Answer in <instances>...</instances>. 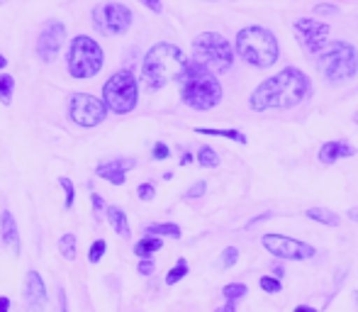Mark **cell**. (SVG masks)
Wrapping results in <instances>:
<instances>
[{"label": "cell", "mask_w": 358, "mask_h": 312, "mask_svg": "<svg viewBox=\"0 0 358 312\" xmlns=\"http://www.w3.org/2000/svg\"><path fill=\"white\" fill-rule=\"evenodd\" d=\"M312 95V80L295 66H287L275 76L261 80L249 98V108L254 113L266 110H290Z\"/></svg>", "instance_id": "cell-1"}, {"label": "cell", "mask_w": 358, "mask_h": 312, "mask_svg": "<svg viewBox=\"0 0 358 312\" xmlns=\"http://www.w3.org/2000/svg\"><path fill=\"white\" fill-rule=\"evenodd\" d=\"M188 57L178 44L159 42L144 54L142 59V83L146 90L156 93V90L166 88L171 80H178L183 73Z\"/></svg>", "instance_id": "cell-2"}, {"label": "cell", "mask_w": 358, "mask_h": 312, "mask_svg": "<svg viewBox=\"0 0 358 312\" xmlns=\"http://www.w3.org/2000/svg\"><path fill=\"white\" fill-rule=\"evenodd\" d=\"M178 83H180V100H183V105H188L190 110H198V113H210L224 98V90H222V83L217 80L215 73L198 66L190 59L185 64L183 73H180Z\"/></svg>", "instance_id": "cell-3"}, {"label": "cell", "mask_w": 358, "mask_h": 312, "mask_svg": "<svg viewBox=\"0 0 358 312\" xmlns=\"http://www.w3.org/2000/svg\"><path fill=\"white\" fill-rule=\"evenodd\" d=\"M234 52L249 66L271 69L280 57V44L273 29L261 27V24H249V27L239 29V34H236Z\"/></svg>", "instance_id": "cell-4"}, {"label": "cell", "mask_w": 358, "mask_h": 312, "mask_svg": "<svg viewBox=\"0 0 358 312\" xmlns=\"http://www.w3.org/2000/svg\"><path fill=\"white\" fill-rule=\"evenodd\" d=\"M317 71H320L327 83H331V85L351 80L358 73L356 47L351 42H344V39L327 42L324 49L317 54Z\"/></svg>", "instance_id": "cell-5"}, {"label": "cell", "mask_w": 358, "mask_h": 312, "mask_svg": "<svg viewBox=\"0 0 358 312\" xmlns=\"http://www.w3.org/2000/svg\"><path fill=\"white\" fill-rule=\"evenodd\" d=\"M105 66V52L98 39L88 34H76L69 42L66 52V69L69 76L76 80H90L95 78Z\"/></svg>", "instance_id": "cell-6"}, {"label": "cell", "mask_w": 358, "mask_h": 312, "mask_svg": "<svg viewBox=\"0 0 358 312\" xmlns=\"http://www.w3.org/2000/svg\"><path fill=\"white\" fill-rule=\"evenodd\" d=\"M198 66L208 69L210 73H227L234 64V47L220 32H203L193 39V59Z\"/></svg>", "instance_id": "cell-7"}, {"label": "cell", "mask_w": 358, "mask_h": 312, "mask_svg": "<svg viewBox=\"0 0 358 312\" xmlns=\"http://www.w3.org/2000/svg\"><path fill=\"white\" fill-rule=\"evenodd\" d=\"M103 105L108 113L129 115L139 105V80L129 69H120L103 85Z\"/></svg>", "instance_id": "cell-8"}, {"label": "cell", "mask_w": 358, "mask_h": 312, "mask_svg": "<svg viewBox=\"0 0 358 312\" xmlns=\"http://www.w3.org/2000/svg\"><path fill=\"white\" fill-rule=\"evenodd\" d=\"M90 22L100 37H120V34L129 32L134 22V13L124 3H100L90 13Z\"/></svg>", "instance_id": "cell-9"}, {"label": "cell", "mask_w": 358, "mask_h": 312, "mask_svg": "<svg viewBox=\"0 0 358 312\" xmlns=\"http://www.w3.org/2000/svg\"><path fill=\"white\" fill-rule=\"evenodd\" d=\"M261 246L268 254H273L275 259H285V261H312L317 256V249L312 244L275 232L261 236Z\"/></svg>", "instance_id": "cell-10"}, {"label": "cell", "mask_w": 358, "mask_h": 312, "mask_svg": "<svg viewBox=\"0 0 358 312\" xmlns=\"http://www.w3.org/2000/svg\"><path fill=\"white\" fill-rule=\"evenodd\" d=\"M69 118L78 127H98L108 118V110H105L103 100L95 98L93 93H73L69 100Z\"/></svg>", "instance_id": "cell-11"}, {"label": "cell", "mask_w": 358, "mask_h": 312, "mask_svg": "<svg viewBox=\"0 0 358 312\" xmlns=\"http://www.w3.org/2000/svg\"><path fill=\"white\" fill-rule=\"evenodd\" d=\"M66 34H69V29L64 20H47V22L42 24V29H39L37 47H34L39 62H44V64L57 62L64 44H66Z\"/></svg>", "instance_id": "cell-12"}, {"label": "cell", "mask_w": 358, "mask_h": 312, "mask_svg": "<svg viewBox=\"0 0 358 312\" xmlns=\"http://www.w3.org/2000/svg\"><path fill=\"white\" fill-rule=\"evenodd\" d=\"M292 32H295L297 42L302 44V49H307L310 54H320L329 39L331 27L329 22H322L315 17H297L292 22Z\"/></svg>", "instance_id": "cell-13"}, {"label": "cell", "mask_w": 358, "mask_h": 312, "mask_svg": "<svg viewBox=\"0 0 358 312\" xmlns=\"http://www.w3.org/2000/svg\"><path fill=\"white\" fill-rule=\"evenodd\" d=\"M132 169H137V159H132V156H115V159L100 161L95 166V176L100 180H108L110 185H124L127 183V173Z\"/></svg>", "instance_id": "cell-14"}, {"label": "cell", "mask_w": 358, "mask_h": 312, "mask_svg": "<svg viewBox=\"0 0 358 312\" xmlns=\"http://www.w3.org/2000/svg\"><path fill=\"white\" fill-rule=\"evenodd\" d=\"M47 283H44L39 271H27L24 276V305L29 312H44L47 310Z\"/></svg>", "instance_id": "cell-15"}, {"label": "cell", "mask_w": 358, "mask_h": 312, "mask_svg": "<svg viewBox=\"0 0 358 312\" xmlns=\"http://www.w3.org/2000/svg\"><path fill=\"white\" fill-rule=\"evenodd\" d=\"M0 244L10 251L13 256H20L22 246H20V229H17V220L10 210L0 213Z\"/></svg>", "instance_id": "cell-16"}, {"label": "cell", "mask_w": 358, "mask_h": 312, "mask_svg": "<svg viewBox=\"0 0 358 312\" xmlns=\"http://www.w3.org/2000/svg\"><path fill=\"white\" fill-rule=\"evenodd\" d=\"M320 161L322 164H336L339 159H351L356 156V147L344 139H331V142H324L320 147Z\"/></svg>", "instance_id": "cell-17"}, {"label": "cell", "mask_w": 358, "mask_h": 312, "mask_svg": "<svg viewBox=\"0 0 358 312\" xmlns=\"http://www.w3.org/2000/svg\"><path fill=\"white\" fill-rule=\"evenodd\" d=\"M105 218H108L113 232L120 234L122 239H127V236L132 234V227H129V218H127V213L120 208V205H110V208H105Z\"/></svg>", "instance_id": "cell-18"}, {"label": "cell", "mask_w": 358, "mask_h": 312, "mask_svg": "<svg viewBox=\"0 0 358 312\" xmlns=\"http://www.w3.org/2000/svg\"><path fill=\"white\" fill-rule=\"evenodd\" d=\"M161 246H164V239H161V236L144 234L142 239L134 244V254H137V259H151L156 251H161Z\"/></svg>", "instance_id": "cell-19"}, {"label": "cell", "mask_w": 358, "mask_h": 312, "mask_svg": "<svg viewBox=\"0 0 358 312\" xmlns=\"http://www.w3.org/2000/svg\"><path fill=\"white\" fill-rule=\"evenodd\" d=\"M305 215L312 222H320V225H324V227H339L341 225V218L329 208H310V210H305Z\"/></svg>", "instance_id": "cell-20"}, {"label": "cell", "mask_w": 358, "mask_h": 312, "mask_svg": "<svg viewBox=\"0 0 358 312\" xmlns=\"http://www.w3.org/2000/svg\"><path fill=\"white\" fill-rule=\"evenodd\" d=\"M144 234L161 236V239H164V236H169V239H180V236H183V229H180L176 222H154V225H146Z\"/></svg>", "instance_id": "cell-21"}, {"label": "cell", "mask_w": 358, "mask_h": 312, "mask_svg": "<svg viewBox=\"0 0 358 312\" xmlns=\"http://www.w3.org/2000/svg\"><path fill=\"white\" fill-rule=\"evenodd\" d=\"M195 134H208V137H224L236 144H249V137L239 129H215V127H195Z\"/></svg>", "instance_id": "cell-22"}, {"label": "cell", "mask_w": 358, "mask_h": 312, "mask_svg": "<svg viewBox=\"0 0 358 312\" xmlns=\"http://www.w3.org/2000/svg\"><path fill=\"white\" fill-rule=\"evenodd\" d=\"M195 161H198L203 169H217V166L222 164V159L217 156V152L213 147H208V144H203V147L198 149V156H195Z\"/></svg>", "instance_id": "cell-23"}, {"label": "cell", "mask_w": 358, "mask_h": 312, "mask_svg": "<svg viewBox=\"0 0 358 312\" xmlns=\"http://www.w3.org/2000/svg\"><path fill=\"white\" fill-rule=\"evenodd\" d=\"M246 293H249V288H246V283H227L224 288H222V295H224L227 303H234L241 298H246Z\"/></svg>", "instance_id": "cell-24"}, {"label": "cell", "mask_w": 358, "mask_h": 312, "mask_svg": "<svg viewBox=\"0 0 358 312\" xmlns=\"http://www.w3.org/2000/svg\"><path fill=\"white\" fill-rule=\"evenodd\" d=\"M188 271H190V269H188V261H185V259H178V261H176L173 269H171L169 274H166V285H176L178 281H183L185 276H188Z\"/></svg>", "instance_id": "cell-25"}, {"label": "cell", "mask_w": 358, "mask_h": 312, "mask_svg": "<svg viewBox=\"0 0 358 312\" xmlns=\"http://www.w3.org/2000/svg\"><path fill=\"white\" fill-rule=\"evenodd\" d=\"M13 93H15V78L10 73H0V103L3 105L13 103Z\"/></svg>", "instance_id": "cell-26"}, {"label": "cell", "mask_w": 358, "mask_h": 312, "mask_svg": "<svg viewBox=\"0 0 358 312\" xmlns=\"http://www.w3.org/2000/svg\"><path fill=\"white\" fill-rule=\"evenodd\" d=\"M236 261H239V249H236V246H227L220 254V259H217V269L227 271V269H231V266H236Z\"/></svg>", "instance_id": "cell-27"}, {"label": "cell", "mask_w": 358, "mask_h": 312, "mask_svg": "<svg viewBox=\"0 0 358 312\" xmlns=\"http://www.w3.org/2000/svg\"><path fill=\"white\" fill-rule=\"evenodd\" d=\"M59 251H62V256L66 261H73L76 259V234L71 232L62 234V239H59Z\"/></svg>", "instance_id": "cell-28"}, {"label": "cell", "mask_w": 358, "mask_h": 312, "mask_svg": "<svg viewBox=\"0 0 358 312\" xmlns=\"http://www.w3.org/2000/svg\"><path fill=\"white\" fill-rule=\"evenodd\" d=\"M59 185H62V190H64V208L71 210L73 203H76V185H73V180L69 178V176H62V178H59Z\"/></svg>", "instance_id": "cell-29"}, {"label": "cell", "mask_w": 358, "mask_h": 312, "mask_svg": "<svg viewBox=\"0 0 358 312\" xmlns=\"http://www.w3.org/2000/svg\"><path fill=\"white\" fill-rule=\"evenodd\" d=\"M105 251H108V241L95 239L93 244H90V249H88V261H90V264H100V261H103V256H105Z\"/></svg>", "instance_id": "cell-30"}, {"label": "cell", "mask_w": 358, "mask_h": 312, "mask_svg": "<svg viewBox=\"0 0 358 312\" xmlns=\"http://www.w3.org/2000/svg\"><path fill=\"white\" fill-rule=\"evenodd\" d=\"M259 285H261V290H266V293H271V295L283 290V283H280V278H275V276H261Z\"/></svg>", "instance_id": "cell-31"}, {"label": "cell", "mask_w": 358, "mask_h": 312, "mask_svg": "<svg viewBox=\"0 0 358 312\" xmlns=\"http://www.w3.org/2000/svg\"><path fill=\"white\" fill-rule=\"evenodd\" d=\"M205 193H208V183H205V180H198V183H193L188 190H185L183 198H188V200H198V198H203Z\"/></svg>", "instance_id": "cell-32"}, {"label": "cell", "mask_w": 358, "mask_h": 312, "mask_svg": "<svg viewBox=\"0 0 358 312\" xmlns=\"http://www.w3.org/2000/svg\"><path fill=\"white\" fill-rule=\"evenodd\" d=\"M171 156V147L166 142H156L154 147H151V159L154 161H166Z\"/></svg>", "instance_id": "cell-33"}, {"label": "cell", "mask_w": 358, "mask_h": 312, "mask_svg": "<svg viewBox=\"0 0 358 312\" xmlns=\"http://www.w3.org/2000/svg\"><path fill=\"white\" fill-rule=\"evenodd\" d=\"M137 195H139V200H144V203H151V200L156 198V185L154 183H139Z\"/></svg>", "instance_id": "cell-34"}, {"label": "cell", "mask_w": 358, "mask_h": 312, "mask_svg": "<svg viewBox=\"0 0 358 312\" xmlns=\"http://www.w3.org/2000/svg\"><path fill=\"white\" fill-rule=\"evenodd\" d=\"M315 13L317 15H324V17H329V15H339V5H331V3H320L315 5Z\"/></svg>", "instance_id": "cell-35"}, {"label": "cell", "mask_w": 358, "mask_h": 312, "mask_svg": "<svg viewBox=\"0 0 358 312\" xmlns=\"http://www.w3.org/2000/svg\"><path fill=\"white\" fill-rule=\"evenodd\" d=\"M154 269H156L154 259H139V264H137V274L139 276H151V274H154Z\"/></svg>", "instance_id": "cell-36"}, {"label": "cell", "mask_w": 358, "mask_h": 312, "mask_svg": "<svg viewBox=\"0 0 358 312\" xmlns=\"http://www.w3.org/2000/svg\"><path fill=\"white\" fill-rule=\"evenodd\" d=\"M90 205H93V215L100 220V213H105V200L98 193H90Z\"/></svg>", "instance_id": "cell-37"}, {"label": "cell", "mask_w": 358, "mask_h": 312, "mask_svg": "<svg viewBox=\"0 0 358 312\" xmlns=\"http://www.w3.org/2000/svg\"><path fill=\"white\" fill-rule=\"evenodd\" d=\"M139 3H142L144 8H149L154 15H161V13H164V3H161V0H139Z\"/></svg>", "instance_id": "cell-38"}, {"label": "cell", "mask_w": 358, "mask_h": 312, "mask_svg": "<svg viewBox=\"0 0 358 312\" xmlns=\"http://www.w3.org/2000/svg\"><path fill=\"white\" fill-rule=\"evenodd\" d=\"M271 218H273V213H261V215H256V218H251L249 222H246V229H254L256 225L266 222V220H271Z\"/></svg>", "instance_id": "cell-39"}, {"label": "cell", "mask_w": 358, "mask_h": 312, "mask_svg": "<svg viewBox=\"0 0 358 312\" xmlns=\"http://www.w3.org/2000/svg\"><path fill=\"white\" fill-rule=\"evenodd\" d=\"M59 312H69V298L64 288H59Z\"/></svg>", "instance_id": "cell-40"}, {"label": "cell", "mask_w": 358, "mask_h": 312, "mask_svg": "<svg viewBox=\"0 0 358 312\" xmlns=\"http://www.w3.org/2000/svg\"><path fill=\"white\" fill-rule=\"evenodd\" d=\"M10 308H13V300L8 295H0V312H10Z\"/></svg>", "instance_id": "cell-41"}, {"label": "cell", "mask_w": 358, "mask_h": 312, "mask_svg": "<svg viewBox=\"0 0 358 312\" xmlns=\"http://www.w3.org/2000/svg\"><path fill=\"white\" fill-rule=\"evenodd\" d=\"M193 161H195V156L190 152H185L183 156H180V166H188V164H193Z\"/></svg>", "instance_id": "cell-42"}, {"label": "cell", "mask_w": 358, "mask_h": 312, "mask_svg": "<svg viewBox=\"0 0 358 312\" xmlns=\"http://www.w3.org/2000/svg\"><path fill=\"white\" fill-rule=\"evenodd\" d=\"M215 312H236V305L234 303H227V305H222V308H217Z\"/></svg>", "instance_id": "cell-43"}, {"label": "cell", "mask_w": 358, "mask_h": 312, "mask_svg": "<svg viewBox=\"0 0 358 312\" xmlns=\"http://www.w3.org/2000/svg\"><path fill=\"white\" fill-rule=\"evenodd\" d=\"M292 312H320V310L312 308V305H297V308L292 310Z\"/></svg>", "instance_id": "cell-44"}, {"label": "cell", "mask_w": 358, "mask_h": 312, "mask_svg": "<svg viewBox=\"0 0 358 312\" xmlns=\"http://www.w3.org/2000/svg\"><path fill=\"white\" fill-rule=\"evenodd\" d=\"M346 218H349L351 222H358V208H351L349 213H346Z\"/></svg>", "instance_id": "cell-45"}, {"label": "cell", "mask_w": 358, "mask_h": 312, "mask_svg": "<svg viewBox=\"0 0 358 312\" xmlns=\"http://www.w3.org/2000/svg\"><path fill=\"white\" fill-rule=\"evenodd\" d=\"M5 66H8V59H5L3 54H0V73L5 71Z\"/></svg>", "instance_id": "cell-46"}, {"label": "cell", "mask_w": 358, "mask_h": 312, "mask_svg": "<svg viewBox=\"0 0 358 312\" xmlns=\"http://www.w3.org/2000/svg\"><path fill=\"white\" fill-rule=\"evenodd\" d=\"M273 274H275V278H283V269H280V266H273Z\"/></svg>", "instance_id": "cell-47"}, {"label": "cell", "mask_w": 358, "mask_h": 312, "mask_svg": "<svg viewBox=\"0 0 358 312\" xmlns=\"http://www.w3.org/2000/svg\"><path fill=\"white\" fill-rule=\"evenodd\" d=\"M354 300H356V305H358V290H354Z\"/></svg>", "instance_id": "cell-48"}, {"label": "cell", "mask_w": 358, "mask_h": 312, "mask_svg": "<svg viewBox=\"0 0 358 312\" xmlns=\"http://www.w3.org/2000/svg\"><path fill=\"white\" fill-rule=\"evenodd\" d=\"M3 3H8V0H0V5H3Z\"/></svg>", "instance_id": "cell-49"}]
</instances>
